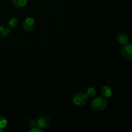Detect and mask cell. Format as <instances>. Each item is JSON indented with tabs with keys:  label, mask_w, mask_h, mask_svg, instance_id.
I'll return each instance as SVG.
<instances>
[{
	"label": "cell",
	"mask_w": 132,
	"mask_h": 132,
	"mask_svg": "<svg viewBox=\"0 0 132 132\" xmlns=\"http://www.w3.org/2000/svg\"><path fill=\"white\" fill-rule=\"evenodd\" d=\"M117 40L121 45H125L128 43V37L126 34L120 33L117 35Z\"/></svg>",
	"instance_id": "obj_7"
},
{
	"label": "cell",
	"mask_w": 132,
	"mask_h": 132,
	"mask_svg": "<svg viewBox=\"0 0 132 132\" xmlns=\"http://www.w3.org/2000/svg\"><path fill=\"white\" fill-rule=\"evenodd\" d=\"M4 131V130L2 128H0V132H3Z\"/></svg>",
	"instance_id": "obj_14"
},
{
	"label": "cell",
	"mask_w": 132,
	"mask_h": 132,
	"mask_svg": "<svg viewBox=\"0 0 132 132\" xmlns=\"http://www.w3.org/2000/svg\"><path fill=\"white\" fill-rule=\"evenodd\" d=\"M12 3L14 7L17 9H21L27 5L28 0H12Z\"/></svg>",
	"instance_id": "obj_8"
},
{
	"label": "cell",
	"mask_w": 132,
	"mask_h": 132,
	"mask_svg": "<svg viewBox=\"0 0 132 132\" xmlns=\"http://www.w3.org/2000/svg\"><path fill=\"white\" fill-rule=\"evenodd\" d=\"M35 25H36V22L34 19L31 17H28L23 21V27L24 30L27 32L32 30L35 27Z\"/></svg>",
	"instance_id": "obj_5"
},
{
	"label": "cell",
	"mask_w": 132,
	"mask_h": 132,
	"mask_svg": "<svg viewBox=\"0 0 132 132\" xmlns=\"http://www.w3.org/2000/svg\"><path fill=\"white\" fill-rule=\"evenodd\" d=\"M107 106L106 99L103 97H97L91 102V108L96 112H101Z\"/></svg>",
	"instance_id": "obj_1"
},
{
	"label": "cell",
	"mask_w": 132,
	"mask_h": 132,
	"mask_svg": "<svg viewBox=\"0 0 132 132\" xmlns=\"http://www.w3.org/2000/svg\"><path fill=\"white\" fill-rule=\"evenodd\" d=\"M30 132H41L42 131V129L39 128V127H35V128H33L32 129H31V130H30Z\"/></svg>",
	"instance_id": "obj_13"
},
{
	"label": "cell",
	"mask_w": 132,
	"mask_h": 132,
	"mask_svg": "<svg viewBox=\"0 0 132 132\" xmlns=\"http://www.w3.org/2000/svg\"><path fill=\"white\" fill-rule=\"evenodd\" d=\"M50 119L47 116H43L40 117L36 121V125L37 127L41 129H45L50 125Z\"/></svg>",
	"instance_id": "obj_3"
},
{
	"label": "cell",
	"mask_w": 132,
	"mask_h": 132,
	"mask_svg": "<svg viewBox=\"0 0 132 132\" xmlns=\"http://www.w3.org/2000/svg\"><path fill=\"white\" fill-rule=\"evenodd\" d=\"M8 125V120L4 116H0V128L4 129Z\"/></svg>",
	"instance_id": "obj_11"
},
{
	"label": "cell",
	"mask_w": 132,
	"mask_h": 132,
	"mask_svg": "<svg viewBox=\"0 0 132 132\" xmlns=\"http://www.w3.org/2000/svg\"><path fill=\"white\" fill-rule=\"evenodd\" d=\"M101 93L103 97L106 99H108L111 97L112 95V88L108 86H104L101 89Z\"/></svg>",
	"instance_id": "obj_6"
},
{
	"label": "cell",
	"mask_w": 132,
	"mask_h": 132,
	"mask_svg": "<svg viewBox=\"0 0 132 132\" xmlns=\"http://www.w3.org/2000/svg\"><path fill=\"white\" fill-rule=\"evenodd\" d=\"M88 97L85 92H77L73 95L72 102L76 106L81 107L85 105L88 101Z\"/></svg>",
	"instance_id": "obj_2"
},
{
	"label": "cell",
	"mask_w": 132,
	"mask_h": 132,
	"mask_svg": "<svg viewBox=\"0 0 132 132\" xmlns=\"http://www.w3.org/2000/svg\"><path fill=\"white\" fill-rule=\"evenodd\" d=\"M10 30L9 28H6V27H3V26H0V34L2 37H6L8 35L10 34Z\"/></svg>",
	"instance_id": "obj_10"
},
{
	"label": "cell",
	"mask_w": 132,
	"mask_h": 132,
	"mask_svg": "<svg viewBox=\"0 0 132 132\" xmlns=\"http://www.w3.org/2000/svg\"><path fill=\"white\" fill-rule=\"evenodd\" d=\"M86 95L88 97V98H92L96 95L97 94V91L95 90V88H94V87H89L87 89V91H86Z\"/></svg>",
	"instance_id": "obj_9"
},
{
	"label": "cell",
	"mask_w": 132,
	"mask_h": 132,
	"mask_svg": "<svg viewBox=\"0 0 132 132\" xmlns=\"http://www.w3.org/2000/svg\"><path fill=\"white\" fill-rule=\"evenodd\" d=\"M18 24V20L16 18H12L9 19L8 22V24L11 28H14L16 27Z\"/></svg>",
	"instance_id": "obj_12"
},
{
	"label": "cell",
	"mask_w": 132,
	"mask_h": 132,
	"mask_svg": "<svg viewBox=\"0 0 132 132\" xmlns=\"http://www.w3.org/2000/svg\"><path fill=\"white\" fill-rule=\"evenodd\" d=\"M121 53L125 57L128 59H132V44L127 43L122 45Z\"/></svg>",
	"instance_id": "obj_4"
}]
</instances>
